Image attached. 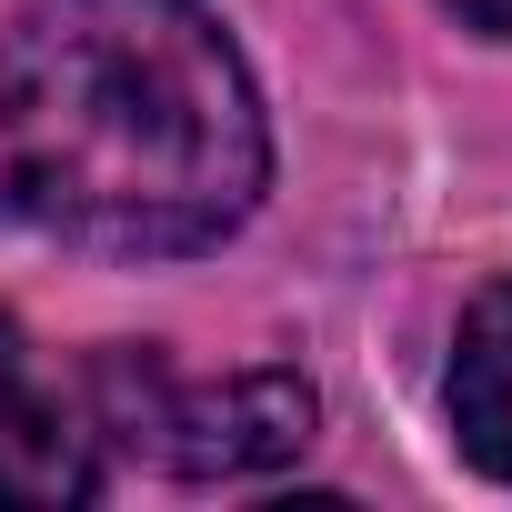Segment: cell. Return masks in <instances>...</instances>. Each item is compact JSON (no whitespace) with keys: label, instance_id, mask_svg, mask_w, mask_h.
I'll return each mask as SVG.
<instances>
[{"label":"cell","instance_id":"6da1fadb","mask_svg":"<svg viewBox=\"0 0 512 512\" xmlns=\"http://www.w3.org/2000/svg\"><path fill=\"white\" fill-rule=\"evenodd\" d=\"M262 171V101L201 0H31L0 31V221L161 262L241 231Z\"/></svg>","mask_w":512,"mask_h":512},{"label":"cell","instance_id":"7a4b0ae2","mask_svg":"<svg viewBox=\"0 0 512 512\" xmlns=\"http://www.w3.org/2000/svg\"><path fill=\"white\" fill-rule=\"evenodd\" d=\"M312 382L302 372H231V382H171L161 352H101L91 362V432L131 442L141 462L181 482H241L312 442Z\"/></svg>","mask_w":512,"mask_h":512},{"label":"cell","instance_id":"3957f363","mask_svg":"<svg viewBox=\"0 0 512 512\" xmlns=\"http://www.w3.org/2000/svg\"><path fill=\"white\" fill-rule=\"evenodd\" d=\"M91 492H101L91 422L41 382L21 322H0V502L11 512H61V502H91Z\"/></svg>","mask_w":512,"mask_h":512},{"label":"cell","instance_id":"277c9868","mask_svg":"<svg viewBox=\"0 0 512 512\" xmlns=\"http://www.w3.org/2000/svg\"><path fill=\"white\" fill-rule=\"evenodd\" d=\"M452 432L482 472L512 482V272L462 312V342H452Z\"/></svg>","mask_w":512,"mask_h":512},{"label":"cell","instance_id":"5b68a950","mask_svg":"<svg viewBox=\"0 0 512 512\" xmlns=\"http://www.w3.org/2000/svg\"><path fill=\"white\" fill-rule=\"evenodd\" d=\"M452 21H472V31H492V41H512V0H442Z\"/></svg>","mask_w":512,"mask_h":512}]
</instances>
